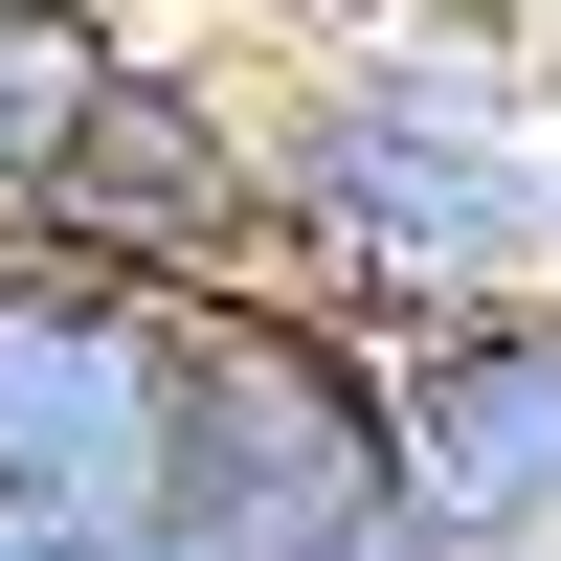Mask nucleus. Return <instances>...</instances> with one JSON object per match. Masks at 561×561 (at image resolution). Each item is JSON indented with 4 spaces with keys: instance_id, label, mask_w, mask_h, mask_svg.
<instances>
[{
    "instance_id": "nucleus-1",
    "label": "nucleus",
    "mask_w": 561,
    "mask_h": 561,
    "mask_svg": "<svg viewBox=\"0 0 561 561\" xmlns=\"http://www.w3.org/2000/svg\"><path fill=\"white\" fill-rule=\"evenodd\" d=\"M270 248L337 314H472V293H561V135L517 90V45L449 23H359L337 68L270 113Z\"/></svg>"
},
{
    "instance_id": "nucleus-2",
    "label": "nucleus",
    "mask_w": 561,
    "mask_h": 561,
    "mask_svg": "<svg viewBox=\"0 0 561 561\" xmlns=\"http://www.w3.org/2000/svg\"><path fill=\"white\" fill-rule=\"evenodd\" d=\"M158 561H404V359L270 270H203L180 293Z\"/></svg>"
},
{
    "instance_id": "nucleus-3",
    "label": "nucleus",
    "mask_w": 561,
    "mask_h": 561,
    "mask_svg": "<svg viewBox=\"0 0 561 561\" xmlns=\"http://www.w3.org/2000/svg\"><path fill=\"white\" fill-rule=\"evenodd\" d=\"M158 472H180V270H90L0 225V494L158 539Z\"/></svg>"
},
{
    "instance_id": "nucleus-4",
    "label": "nucleus",
    "mask_w": 561,
    "mask_h": 561,
    "mask_svg": "<svg viewBox=\"0 0 561 561\" xmlns=\"http://www.w3.org/2000/svg\"><path fill=\"white\" fill-rule=\"evenodd\" d=\"M404 561H539L561 539V293L404 314Z\"/></svg>"
},
{
    "instance_id": "nucleus-5",
    "label": "nucleus",
    "mask_w": 561,
    "mask_h": 561,
    "mask_svg": "<svg viewBox=\"0 0 561 561\" xmlns=\"http://www.w3.org/2000/svg\"><path fill=\"white\" fill-rule=\"evenodd\" d=\"M45 248H90V270H248L270 248V135L225 113L203 68H158L135 45L113 90H90V135H68V180H45Z\"/></svg>"
},
{
    "instance_id": "nucleus-6",
    "label": "nucleus",
    "mask_w": 561,
    "mask_h": 561,
    "mask_svg": "<svg viewBox=\"0 0 561 561\" xmlns=\"http://www.w3.org/2000/svg\"><path fill=\"white\" fill-rule=\"evenodd\" d=\"M113 68L135 45L90 23V0H0V225H45V180H68V135H90Z\"/></svg>"
},
{
    "instance_id": "nucleus-7",
    "label": "nucleus",
    "mask_w": 561,
    "mask_h": 561,
    "mask_svg": "<svg viewBox=\"0 0 561 561\" xmlns=\"http://www.w3.org/2000/svg\"><path fill=\"white\" fill-rule=\"evenodd\" d=\"M0 561H158V539H90V517H23L0 494Z\"/></svg>"
}]
</instances>
